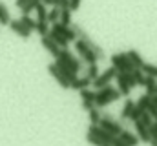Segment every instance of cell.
Listing matches in <instances>:
<instances>
[{
	"label": "cell",
	"mask_w": 157,
	"mask_h": 146,
	"mask_svg": "<svg viewBox=\"0 0 157 146\" xmlns=\"http://www.w3.org/2000/svg\"><path fill=\"white\" fill-rule=\"evenodd\" d=\"M117 99H121V91L115 90V88H112L110 84L101 88L99 91H95V106L101 110L106 108L110 102H115Z\"/></svg>",
	"instance_id": "6da1fadb"
},
{
	"label": "cell",
	"mask_w": 157,
	"mask_h": 146,
	"mask_svg": "<svg viewBox=\"0 0 157 146\" xmlns=\"http://www.w3.org/2000/svg\"><path fill=\"white\" fill-rule=\"evenodd\" d=\"M75 51H77V55L86 62V64H95V62L99 60V57L93 53V49H91L84 40H80V38L75 40Z\"/></svg>",
	"instance_id": "7a4b0ae2"
},
{
	"label": "cell",
	"mask_w": 157,
	"mask_h": 146,
	"mask_svg": "<svg viewBox=\"0 0 157 146\" xmlns=\"http://www.w3.org/2000/svg\"><path fill=\"white\" fill-rule=\"evenodd\" d=\"M110 60H112V66H115L117 68V71H122V73H130L135 70V66L130 62V59H128V55L126 53H113L112 57H110Z\"/></svg>",
	"instance_id": "3957f363"
},
{
	"label": "cell",
	"mask_w": 157,
	"mask_h": 146,
	"mask_svg": "<svg viewBox=\"0 0 157 146\" xmlns=\"http://www.w3.org/2000/svg\"><path fill=\"white\" fill-rule=\"evenodd\" d=\"M117 73L119 71H117V68H115V66H110L108 70H104V71L101 73V75H99L93 82H91V86H93V88H97V90H101V88L108 86V84H110V82L117 77Z\"/></svg>",
	"instance_id": "277c9868"
},
{
	"label": "cell",
	"mask_w": 157,
	"mask_h": 146,
	"mask_svg": "<svg viewBox=\"0 0 157 146\" xmlns=\"http://www.w3.org/2000/svg\"><path fill=\"white\" fill-rule=\"evenodd\" d=\"M101 126H102L106 132H110L112 135H115V137H119L121 132L124 130L122 122H119V121H115V119H101Z\"/></svg>",
	"instance_id": "5b68a950"
},
{
	"label": "cell",
	"mask_w": 157,
	"mask_h": 146,
	"mask_svg": "<svg viewBox=\"0 0 157 146\" xmlns=\"http://www.w3.org/2000/svg\"><path fill=\"white\" fill-rule=\"evenodd\" d=\"M88 133H93V135H97L99 139H102V141H106L108 144H112L113 143V139H115V135H112L110 132H106L101 124H90V128H88Z\"/></svg>",
	"instance_id": "8992f818"
},
{
	"label": "cell",
	"mask_w": 157,
	"mask_h": 146,
	"mask_svg": "<svg viewBox=\"0 0 157 146\" xmlns=\"http://www.w3.org/2000/svg\"><path fill=\"white\" fill-rule=\"evenodd\" d=\"M48 71L51 73V77H53V79H55V80H57V82H59V84L64 88V90H71V82H70V80H68V79L62 75V71L57 68V64H55V62L48 66Z\"/></svg>",
	"instance_id": "52a82bcc"
},
{
	"label": "cell",
	"mask_w": 157,
	"mask_h": 146,
	"mask_svg": "<svg viewBox=\"0 0 157 146\" xmlns=\"http://www.w3.org/2000/svg\"><path fill=\"white\" fill-rule=\"evenodd\" d=\"M80 93V101H82V108L86 110V111H90L91 108H95V91H91V90H80L78 91Z\"/></svg>",
	"instance_id": "ba28073f"
},
{
	"label": "cell",
	"mask_w": 157,
	"mask_h": 146,
	"mask_svg": "<svg viewBox=\"0 0 157 146\" xmlns=\"http://www.w3.org/2000/svg\"><path fill=\"white\" fill-rule=\"evenodd\" d=\"M42 46H44V49H46L51 57H55V59H57V57L60 55V51H62V49L57 46V42H55V40H53L49 35H48V36H42Z\"/></svg>",
	"instance_id": "9c48e42d"
},
{
	"label": "cell",
	"mask_w": 157,
	"mask_h": 146,
	"mask_svg": "<svg viewBox=\"0 0 157 146\" xmlns=\"http://www.w3.org/2000/svg\"><path fill=\"white\" fill-rule=\"evenodd\" d=\"M9 28L13 29V33H17L20 38H29V35H31V29H28V28L20 22V18H18V20H11V22H9Z\"/></svg>",
	"instance_id": "30bf717a"
},
{
	"label": "cell",
	"mask_w": 157,
	"mask_h": 146,
	"mask_svg": "<svg viewBox=\"0 0 157 146\" xmlns=\"http://www.w3.org/2000/svg\"><path fill=\"white\" fill-rule=\"evenodd\" d=\"M55 64H57V68H59V70L62 71V75H64V77H66V79L70 80V82H73V80L77 79V73H75V71H71V68H70V64H68V62H64V60H62L60 57H57V60H55Z\"/></svg>",
	"instance_id": "8fae6325"
},
{
	"label": "cell",
	"mask_w": 157,
	"mask_h": 146,
	"mask_svg": "<svg viewBox=\"0 0 157 146\" xmlns=\"http://www.w3.org/2000/svg\"><path fill=\"white\" fill-rule=\"evenodd\" d=\"M115 79H117V88H119V91H121V95L128 97L130 91H132V86H130V82H128V79H126V73L119 71Z\"/></svg>",
	"instance_id": "7c38bea8"
},
{
	"label": "cell",
	"mask_w": 157,
	"mask_h": 146,
	"mask_svg": "<svg viewBox=\"0 0 157 146\" xmlns=\"http://www.w3.org/2000/svg\"><path fill=\"white\" fill-rule=\"evenodd\" d=\"M133 126H135V132H137V137H139V141H143V143H150L152 135H150V130H148V126H144L141 121H135V122H133Z\"/></svg>",
	"instance_id": "4fadbf2b"
},
{
	"label": "cell",
	"mask_w": 157,
	"mask_h": 146,
	"mask_svg": "<svg viewBox=\"0 0 157 146\" xmlns=\"http://www.w3.org/2000/svg\"><path fill=\"white\" fill-rule=\"evenodd\" d=\"M91 79H88L86 75L84 77H77L73 82H71V90H77V91H80V90H86V88H90L91 86Z\"/></svg>",
	"instance_id": "5bb4252c"
},
{
	"label": "cell",
	"mask_w": 157,
	"mask_h": 146,
	"mask_svg": "<svg viewBox=\"0 0 157 146\" xmlns=\"http://www.w3.org/2000/svg\"><path fill=\"white\" fill-rule=\"evenodd\" d=\"M119 137H121L124 143H128L130 146H137L139 144V137H137V133H133V132H130V130H126V128L121 132Z\"/></svg>",
	"instance_id": "9a60e30c"
},
{
	"label": "cell",
	"mask_w": 157,
	"mask_h": 146,
	"mask_svg": "<svg viewBox=\"0 0 157 146\" xmlns=\"http://www.w3.org/2000/svg\"><path fill=\"white\" fill-rule=\"evenodd\" d=\"M126 55H128L130 62H132L135 68H141V66L144 64V59L141 57V53H139L137 49H128V51H126Z\"/></svg>",
	"instance_id": "2e32d148"
},
{
	"label": "cell",
	"mask_w": 157,
	"mask_h": 146,
	"mask_svg": "<svg viewBox=\"0 0 157 146\" xmlns=\"http://www.w3.org/2000/svg\"><path fill=\"white\" fill-rule=\"evenodd\" d=\"M133 108H135V101L126 99L124 106H122V110H121V119H122V121H130V113L133 111Z\"/></svg>",
	"instance_id": "e0dca14e"
},
{
	"label": "cell",
	"mask_w": 157,
	"mask_h": 146,
	"mask_svg": "<svg viewBox=\"0 0 157 146\" xmlns=\"http://www.w3.org/2000/svg\"><path fill=\"white\" fill-rule=\"evenodd\" d=\"M49 36L57 42V46L60 48V49H68V38H64V36L60 35V33H57V31H53V29H49Z\"/></svg>",
	"instance_id": "ac0fdd59"
},
{
	"label": "cell",
	"mask_w": 157,
	"mask_h": 146,
	"mask_svg": "<svg viewBox=\"0 0 157 146\" xmlns=\"http://www.w3.org/2000/svg\"><path fill=\"white\" fill-rule=\"evenodd\" d=\"M144 88H146V93H148L150 97H152V95H155V93H157V80H155V77H148V75H146Z\"/></svg>",
	"instance_id": "d6986e66"
},
{
	"label": "cell",
	"mask_w": 157,
	"mask_h": 146,
	"mask_svg": "<svg viewBox=\"0 0 157 146\" xmlns=\"http://www.w3.org/2000/svg\"><path fill=\"white\" fill-rule=\"evenodd\" d=\"M88 119H90V124H101V119H102V113H101V108H91L88 111Z\"/></svg>",
	"instance_id": "ffe728a7"
},
{
	"label": "cell",
	"mask_w": 157,
	"mask_h": 146,
	"mask_svg": "<svg viewBox=\"0 0 157 146\" xmlns=\"http://www.w3.org/2000/svg\"><path fill=\"white\" fill-rule=\"evenodd\" d=\"M35 13H37V20H39V22H48V9H46V4L39 2L37 7H35Z\"/></svg>",
	"instance_id": "44dd1931"
},
{
	"label": "cell",
	"mask_w": 157,
	"mask_h": 146,
	"mask_svg": "<svg viewBox=\"0 0 157 146\" xmlns=\"http://www.w3.org/2000/svg\"><path fill=\"white\" fill-rule=\"evenodd\" d=\"M60 20V7L59 6H53L49 11H48V22L49 24H55Z\"/></svg>",
	"instance_id": "7402d4cb"
},
{
	"label": "cell",
	"mask_w": 157,
	"mask_h": 146,
	"mask_svg": "<svg viewBox=\"0 0 157 146\" xmlns=\"http://www.w3.org/2000/svg\"><path fill=\"white\" fill-rule=\"evenodd\" d=\"M49 29H51V26H49V22H39L37 20V26H35V31L39 33L40 36H48L49 35Z\"/></svg>",
	"instance_id": "603a6c76"
},
{
	"label": "cell",
	"mask_w": 157,
	"mask_h": 146,
	"mask_svg": "<svg viewBox=\"0 0 157 146\" xmlns=\"http://www.w3.org/2000/svg\"><path fill=\"white\" fill-rule=\"evenodd\" d=\"M62 26H71V9L66 7V9H60V20H59Z\"/></svg>",
	"instance_id": "cb8c5ba5"
},
{
	"label": "cell",
	"mask_w": 157,
	"mask_h": 146,
	"mask_svg": "<svg viewBox=\"0 0 157 146\" xmlns=\"http://www.w3.org/2000/svg\"><path fill=\"white\" fill-rule=\"evenodd\" d=\"M9 22H11V18H9V11H7L6 4L0 2V24H2V26H9Z\"/></svg>",
	"instance_id": "d4e9b609"
},
{
	"label": "cell",
	"mask_w": 157,
	"mask_h": 146,
	"mask_svg": "<svg viewBox=\"0 0 157 146\" xmlns=\"http://www.w3.org/2000/svg\"><path fill=\"white\" fill-rule=\"evenodd\" d=\"M141 70L144 75H148V77H155L157 79V66L155 64H150V62H144L143 66H141Z\"/></svg>",
	"instance_id": "484cf974"
},
{
	"label": "cell",
	"mask_w": 157,
	"mask_h": 146,
	"mask_svg": "<svg viewBox=\"0 0 157 146\" xmlns=\"http://www.w3.org/2000/svg\"><path fill=\"white\" fill-rule=\"evenodd\" d=\"M135 104H137L141 110H148V106L152 104V97H150L148 93H144V95H141V97L137 99V102H135Z\"/></svg>",
	"instance_id": "4316f807"
},
{
	"label": "cell",
	"mask_w": 157,
	"mask_h": 146,
	"mask_svg": "<svg viewBox=\"0 0 157 146\" xmlns=\"http://www.w3.org/2000/svg\"><path fill=\"white\" fill-rule=\"evenodd\" d=\"M86 141H88L90 144H93V146H112V144H108L106 141L99 139L97 135H93V133H86Z\"/></svg>",
	"instance_id": "83f0119b"
},
{
	"label": "cell",
	"mask_w": 157,
	"mask_h": 146,
	"mask_svg": "<svg viewBox=\"0 0 157 146\" xmlns=\"http://www.w3.org/2000/svg\"><path fill=\"white\" fill-rule=\"evenodd\" d=\"M99 75H101V71H99V66H97V62H95V64H88V70H86V77H88V79L95 80Z\"/></svg>",
	"instance_id": "f1b7e54d"
},
{
	"label": "cell",
	"mask_w": 157,
	"mask_h": 146,
	"mask_svg": "<svg viewBox=\"0 0 157 146\" xmlns=\"http://www.w3.org/2000/svg\"><path fill=\"white\" fill-rule=\"evenodd\" d=\"M20 22L28 28V29H31V31H35V26H37V20H33L29 15H20Z\"/></svg>",
	"instance_id": "f546056e"
},
{
	"label": "cell",
	"mask_w": 157,
	"mask_h": 146,
	"mask_svg": "<svg viewBox=\"0 0 157 146\" xmlns=\"http://www.w3.org/2000/svg\"><path fill=\"white\" fill-rule=\"evenodd\" d=\"M132 75H133V79H135V82H137V86H144V80H146V75L143 73V70H141V68H135V70L132 71Z\"/></svg>",
	"instance_id": "4dcf8cb0"
},
{
	"label": "cell",
	"mask_w": 157,
	"mask_h": 146,
	"mask_svg": "<svg viewBox=\"0 0 157 146\" xmlns=\"http://www.w3.org/2000/svg\"><path fill=\"white\" fill-rule=\"evenodd\" d=\"M39 2H40V0H29V2L20 9V13H22V15H29L31 11H35V7H37V4H39Z\"/></svg>",
	"instance_id": "1f68e13d"
},
{
	"label": "cell",
	"mask_w": 157,
	"mask_h": 146,
	"mask_svg": "<svg viewBox=\"0 0 157 146\" xmlns=\"http://www.w3.org/2000/svg\"><path fill=\"white\" fill-rule=\"evenodd\" d=\"M144 111H146V110H141L139 106H137V104H135V108H133V111L130 113V121H132V122H135V121H139V119H141V115H143Z\"/></svg>",
	"instance_id": "d6a6232c"
},
{
	"label": "cell",
	"mask_w": 157,
	"mask_h": 146,
	"mask_svg": "<svg viewBox=\"0 0 157 146\" xmlns=\"http://www.w3.org/2000/svg\"><path fill=\"white\" fill-rule=\"evenodd\" d=\"M139 121H141V122H143L144 126H148V128H150V126L154 124V117H152V115H150L148 111H144V113L141 115V119H139Z\"/></svg>",
	"instance_id": "836d02e7"
},
{
	"label": "cell",
	"mask_w": 157,
	"mask_h": 146,
	"mask_svg": "<svg viewBox=\"0 0 157 146\" xmlns=\"http://www.w3.org/2000/svg\"><path fill=\"white\" fill-rule=\"evenodd\" d=\"M148 130H150V135H152V139H157V121H154V124H152Z\"/></svg>",
	"instance_id": "e575fe53"
},
{
	"label": "cell",
	"mask_w": 157,
	"mask_h": 146,
	"mask_svg": "<svg viewBox=\"0 0 157 146\" xmlns=\"http://www.w3.org/2000/svg\"><path fill=\"white\" fill-rule=\"evenodd\" d=\"M80 7V0H70V9L71 11H77Z\"/></svg>",
	"instance_id": "d590c367"
},
{
	"label": "cell",
	"mask_w": 157,
	"mask_h": 146,
	"mask_svg": "<svg viewBox=\"0 0 157 146\" xmlns=\"http://www.w3.org/2000/svg\"><path fill=\"white\" fill-rule=\"evenodd\" d=\"M146 111H148V113H150V115L154 117V121H157V108H155V106H154V104H150V106H148V110H146Z\"/></svg>",
	"instance_id": "8d00e7d4"
},
{
	"label": "cell",
	"mask_w": 157,
	"mask_h": 146,
	"mask_svg": "<svg viewBox=\"0 0 157 146\" xmlns=\"http://www.w3.org/2000/svg\"><path fill=\"white\" fill-rule=\"evenodd\" d=\"M112 146H130V144H128V143H124L121 137H115V139H113V143H112Z\"/></svg>",
	"instance_id": "74e56055"
},
{
	"label": "cell",
	"mask_w": 157,
	"mask_h": 146,
	"mask_svg": "<svg viewBox=\"0 0 157 146\" xmlns=\"http://www.w3.org/2000/svg\"><path fill=\"white\" fill-rule=\"evenodd\" d=\"M60 9H66V7H70V0H59V4H57Z\"/></svg>",
	"instance_id": "f35d334b"
},
{
	"label": "cell",
	"mask_w": 157,
	"mask_h": 146,
	"mask_svg": "<svg viewBox=\"0 0 157 146\" xmlns=\"http://www.w3.org/2000/svg\"><path fill=\"white\" fill-rule=\"evenodd\" d=\"M28 2H29V0H15V6H17L18 9H22V7H24Z\"/></svg>",
	"instance_id": "ab89813d"
},
{
	"label": "cell",
	"mask_w": 157,
	"mask_h": 146,
	"mask_svg": "<svg viewBox=\"0 0 157 146\" xmlns=\"http://www.w3.org/2000/svg\"><path fill=\"white\" fill-rule=\"evenodd\" d=\"M152 104L157 108V93H155V95H152Z\"/></svg>",
	"instance_id": "60d3db41"
},
{
	"label": "cell",
	"mask_w": 157,
	"mask_h": 146,
	"mask_svg": "<svg viewBox=\"0 0 157 146\" xmlns=\"http://www.w3.org/2000/svg\"><path fill=\"white\" fill-rule=\"evenodd\" d=\"M42 4H46V6H53V0H40Z\"/></svg>",
	"instance_id": "b9f144b4"
},
{
	"label": "cell",
	"mask_w": 157,
	"mask_h": 146,
	"mask_svg": "<svg viewBox=\"0 0 157 146\" xmlns=\"http://www.w3.org/2000/svg\"><path fill=\"white\" fill-rule=\"evenodd\" d=\"M150 144H152V146H157V139H150Z\"/></svg>",
	"instance_id": "7bdbcfd3"
},
{
	"label": "cell",
	"mask_w": 157,
	"mask_h": 146,
	"mask_svg": "<svg viewBox=\"0 0 157 146\" xmlns=\"http://www.w3.org/2000/svg\"><path fill=\"white\" fill-rule=\"evenodd\" d=\"M59 4V0H53V6H57Z\"/></svg>",
	"instance_id": "ee69618b"
}]
</instances>
